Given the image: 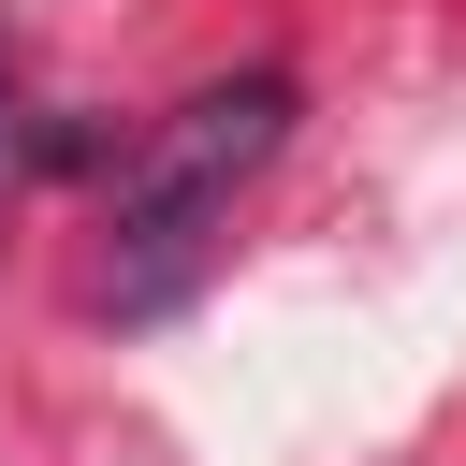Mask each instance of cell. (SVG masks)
Returning <instances> with one entry per match:
<instances>
[{
	"label": "cell",
	"instance_id": "7a4b0ae2",
	"mask_svg": "<svg viewBox=\"0 0 466 466\" xmlns=\"http://www.w3.org/2000/svg\"><path fill=\"white\" fill-rule=\"evenodd\" d=\"M15 175H29V87H15V29H0V233H15Z\"/></svg>",
	"mask_w": 466,
	"mask_h": 466
},
{
	"label": "cell",
	"instance_id": "6da1fadb",
	"mask_svg": "<svg viewBox=\"0 0 466 466\" xmlns=\"http://www.w3.org/2000/svg\"><path fill=\"white\" fill-rule=\"evenodd\" d=\"M277 146H291V73H277V58L204 73L189 102H160V116L131 131L116 189H102V291H116V306H146V291H160V277L233 218V189H248Z\"/></svg>",
	"mask_w": 466,
	"mask_h": 466
}]
</instances>
